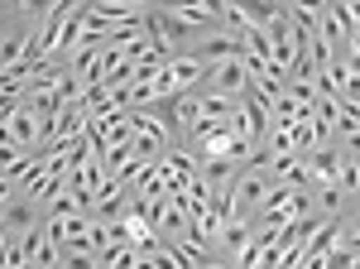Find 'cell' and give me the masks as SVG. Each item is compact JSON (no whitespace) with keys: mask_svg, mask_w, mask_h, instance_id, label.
Listing matches in <instances>:
<instances>
[{"mask_svg":"<svg viewBox=\"0 0 360 269\" xmlns=\"http://www.w3.org/2000/svg\"><path fill=\"white\" fill-rule=\"evenodd\" d=\"M25 10H29V5H0V44H5V34H10V29L25 20Z\"/></svg>","mask_w":360,"mask_h":269,"instance_id":"9","label":"cell"},{"mask_svg":"<svg viewBox=\"0 0 360 269\" xmlns=\"http://www.w3.org/2000/svg\"><path fill=\"white\" fill-rule=\"evenodd\" d=\"M15 197H20V183H15L10 173H0V207H10Z\"/></svg>","mask_w":360,"mask_h":269,"instance_id":"10","label":"cell"},{"mask_svg":"<svg viewBox=\"0 0 360 269\" xmlns=\"http://www.w3.org/2000/svg\"><path fill=\"white\" fill-rule=\"evenodd\" d=\"M269 188H274L269 159H264V154H250L245 168H240V173H236V183H231V192H226V202H231V216H226V221H250V216L264 207Z\"/></svg>","mask_w":360,"mask_h":269,"instance_id":"1","label":"cell"},{"mask_svg":"<svg viewBox=\"0 0 360 269\" xmlns=\"http://www.w3.org/2000/svg\"><path fill=\"white\" fill-rule=\"evenodd\" d=\"M202 92H217V96H231V101H245L250 92V77H245V63H240V54L226 58V63H212L207 73H202V82H197Z\"/></svg>","mask_w":360,"mask_h":269,"instance_id":"3","label":"cell"},{"mask_svg":"<svg viewBox=\"0 0 360 269\" xmlns=\"http://www.w3.org/2000/svg\"><path fill=\"white\" fill-rule=\"evenodd\" d=\"M240 54V39L231 34V29H207V34H197L193 44H188V58H197L202 68H212V63H226V58Z\"/></svg>","mask_w":360,"mask_h":269,"instance_id":"6","label":"cell"},{"mask_svg":"<svg viewBox=\"0 0 360 269\" xmlns=\"http://www.w3.org/2000/svg\"><path fill=\"white\" fill-rule=\"evenodd\" d=\"M135 212V192L125 188V183H115V178H106L101 188L91 192V221H106V226H120L125 216Z\"/></svg>","mask_w":360,"mask_h":269,"instance_id":"2","label":"cell"},{"mask_svg":"<svg viewBox=\"0 0 360 269\" xmlns=\"http://www.w3.org/2000/svg\"><path fill=\"white\" fill-rule=\"evenodd\" d=\"M44 115H39V106L29 101V96H20V106L10 111V120H5V134L15 139V149H25V154H34L39 144H44Z\"/></svg>","mask_w":360,"mask_h":269,"instance_id":"4","label":"cell"},{"mask_svg":"<svg viewBox=\"0 0 360 269\" xmlns=\"http://www.w3.org/2000/svg\"><path fill=\"white\" fill-rule=\"evenodd\" d=\"M240 168H245V159H236V154H207V159H197V178L207 183V192H226Z\"/></svg>","mask_w":360,"mask_h":269,"instance_id":"7","label":"cell"},{"mask_svg":"<svg viewBox=\"0 0 360 269\" xmlns=\"http://www.w3.org/2000/svg\"><path fill=\"white\" fill-rule=\"evenodd\" d=\"M39 226H44V202L39 197H25L20 192L10 207H0V236H15L20 241L29 231H39Z\"/></svg>","mask_w":360,"mask_h":269,"instance_id":"5","label":"cell"},{"mask_svg":"<svg viewBox=\"0 0 360 269\" xmlns=\"http://www.w3.org/2000/svg\"><path fill=\"white\" fill-rule=\"evenodd\" d=\"M58 269H96V255L91 250H63Z\"/></svg>","mask_w":360,"mask_h":269,"instance_id":"8","label":"cell"}]
</instances>
